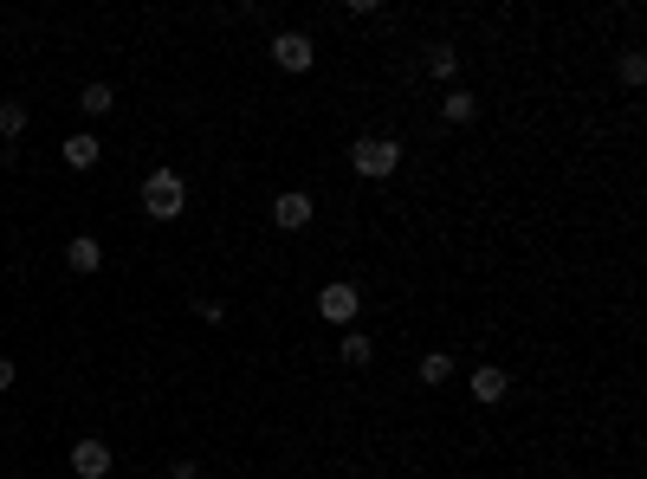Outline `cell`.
<instances>
[{
	"mask_svg": "<svg viewBox=\"0 0 647 479\" xmlns=\"http://www.w3.org/2000/svg\"><path fill=\"white\" fill-rule=\"evenodd\" d=\"M195 318L201 324H227V305H220V298H195Z\"/></svg>",
	"mask_w": 647,
	"mask_h": 479,
	"instance_id": "cell-17",
	"label": "cell"
},
{
	"mask_svg": "<svg viewBox=\"0 0 647 479\" xmlns=\"http://www.w3.org/2000/svg\"><path fill=\"white\" fill-rule=\"evenodd\" d=\"M622 85H647V52L641 46L622 52Z\"/></svg>",
	"mask_w": 647,
	"mask_h": 479,
	"instance_id": "cell-16",
	"label": "cell"
},
{
	"mask_svg": "<svg viewBox=\"0 0 647 479\" xmlns=\"http://www.w3.org/2000/svg\"><path fill=\"white\" fill-rule=\"evenodd\" d=\"M182 208H188V182L175 169H156L143 182V214L149 221H182Z\"/></svg>",
	"mask_w": 647,
	"mask_h": 479,
	"instance_id": "cell-2",
	"label": "cell"
},
{
	"mask_svg": "<svg viewBox=\"0 0 647 479\" xmlns=\"http://www.w3.org/2000/svg\"><path fill=\"white\" fill-rule=\"evenodd\" d=\"M59 156H65V169H72V175H91L104 162V143H98V136H65Z\"/></svg>",
	"mask_w": 647,
	"mask_h": 479,
	"instance_id": "cell-7",
	"label": "cell"
},
{
	"mask_svg": "<svg viewBox=\"0 0 647 479\" xmlns=\"http://www.w3.org/2000/svg\"><path fill=\"white\" fill-rule=\"evenodd\" d=\"M272 65L279 72H292V78H305L311 65H318V46H311V33H272Z\"/></svg>",
	"mask_w": 647,
	"mask_h": 479,
	"instance_id": "cell-4",
	"label": "cell"
},
{
	"mask_svg": "<svg viewBox=\"0 0 647 479\" xmlns=\"http://www.w3.org/2000/svg\"><path fill=\"white\" fill-rule=\"evenodd\" d=\"M428 72L453 91V78H460V52H453V46H434V52H428Z\"/></svg>",
	"mask_w": 647,
	"mask_h": 479,
	"instance_id": "cell-14",
	"label": "cell"
},
{
	"mask_svg": "<svg viewBox=\"0 0 647 479\" xmlns=\"http://www.w3.org/2000/svg\"><path fill=\"white\" fill-rule=\"evenodd\" d=\"M512 395V376H505L499 363H479L473 369V402H505Z\"/></svg>",
	"mask_w": 647,
	"mask_h": 479,
	"instance_id": "cell-8",
	"label": "cell"
},
{
	"mask_svg": "<svg viewBox=\"0 0 647 479\" xmlns=\"http://www.w3.org/2000/svg\"><path fill=\"white\" fill-rule=\"evenodd\" d=\"M26 123H33V111H26L20 98H7V104H0V136H7V143H20V136H26Z\"/></svg>",
	"mask_w": 647,
	"mask_h": 479,
	"instance_id": "cell-13",
	"label": "cell"
},
{
	"mask_svg": "<svg viewBox=\"0 0 647 479\" xmlns=\"http://www.w3.org/2000/svg\"><path fill=\"white\" fill-rule=\"evenodd\" d=\"M13 376H20V369H13L7 357H0V389H13Z\"/></svg>",
	"mask_w": 647,
	"mask_h": 479,
	"instance_id": "cell-19",
	"label": "cell"
},
{
	"mask_svg": "<svg viewBox=\"0 0 647 479\" xmlns=\"http://www.w3.org/2000/svg\"><path fill=\"white\" fill-rule=\"evenodd\" d=\"M169 479H201V467H195V460H175V467H169Z\"/></svg>",
	"mask_w": 647,
	"mask_h": 479,
	"instance_id": "cell-18",
	"label": "cell"
},
{
	"mask_svg": "<svg viewBox=\"0 0 647 479\" xmlns=\"http://www.w3.org/2000/svg\"><path fill=\"white\" fill-rule=\"evenodd\" d=\"M65 266H72V272H85V279H91V272L104 266V246L91 240V234H72V240H65Z\"/></svg>",
	"mask_w": 647,
	"mask_h": 479,
	"instance_id": "cell-9",
	"label": "cell"
},
{
	"mask_svg": "<svg viewBox=\"0 0 647 479\" xmlns=\"http://www.w3.org/2000/svg\"><path fill=\"white\" fill-rule=\"evenodd\" d=\"M337 357L350 363V369H363V363H376V344H369L363 331H343V344H337Z\"/></svg>",
	"mask_w": 647,
	"mask_h": 479,
	"instance_id": "cell-12",
	"label": "cell"
},
{
	"mask_svg": "<svg viewBox=\"0 0 647 479\" xmlns=\"http://www.w3.org/2000/svg\"><path fill=\"white\" fill-rule=\"evenodd\" d=\"M65 460H72L78 479H110V447L91 441V434H85V441H72V454H65Z\"/></svg>",
	"mask_w": 647,
	"mask_h": 479,
	"instance_id": "cell-6",
	"label": "cell"
},
{
	"mask_svg": "<svg viewBox=\"0 0 647 479\" xmlns=\"http://www.w3.org/2000/svg\"><path fill=\"white\" fill-rule=\"evenodd\" d=\"M415 369H421V382H428V389H440V382L453 376V357H447V350H428V357H421Z\"/></svg>",
	"mask_w": 647,
	"mask_h": 479,
	"instance_id": "cell-15",
	"label": "cell"
},
{
	"mask_svg": "<svg viewBox=\"0 0 647 479\" xmlns=\"http://www.w3.org/2000/svg\"><path fill=\"white\" fill-rule=\"evenodd\" d=\"M350 169L363 175V182H389V175L402 169V143H395V136H356L350 143Z\"/></svg>",
	"mask_w": 647,
	"mask_h": 479,
	"instance_id": "cell-1",
	"label": "cell"
},
{
	"mask_svg": "<svg viewBox=\"0 0 647 479\" xmlns=\"http://www.w3.org/2000/svg\"><path fill=\"white\" fill-rule=\"evenodd\" d=\"M318 318L337 324V331H356V318H363V292H356L350 279H330L318 292Z\"/></svg>",
	"mask_w": 647,
	"mask_h": 479,
	"instance_id": "cell-3",
	"label": "cell"
},
{
	"mask_svg": "<svg viewBox=\"0 0 647 479\" xmlns=\"http://www.w3.org/2000/svg\"><path fill=\"white\" fill-rule=\"evenodd\" d=\"M440 117H447V123H453V130H466V123H473V117H479V98H473V91H460V85H453V91H447V98H440Z\"/></svg>",
	"mask_w": 647,
	"mask_h": 479,
	"instance_id": "cell-10",
	"label": "cell"
},
{
	"mask_svg": "<svg viewBox=\"0 0 647 479\" xmlns=\"http://www.w3.org/2000/svg\"><path fill=\"white\" fill-rule=\"evenodd\" d=\"M311 221H318V201H311L305 188H285V195H272V227H279V234H305Z\"/></svg>",
	"mask_w": 647,
	"mask_h": 479,
	"instance_id": "cell-5",
	"label": "cell"
},
{
	"mask_svg": "<svg viewBox=\"0 0 647 479\" xmlns=\"http://www.w3.org/2000/svg\"><path fill=\"white\" fill-rule=\"evenodd\" d=\"M78 104H85V117H110V111H117V91H110L104 78H91V85L78 91Z\"/></svg>",
	"mask_w": 647,
	"mask_h": 479,
	"instance_id": "cell-11",
	"label": "cell"
}]
</instances>
